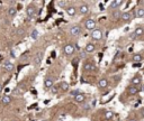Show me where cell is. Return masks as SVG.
<instances>
[{
  "label": "cell",
  "mask_w": 144,
  "mask_h": 121,
  "mask_svg": "<svg viewBox=\"0 0 144 121\" xmlns=\"http://www.w3.org/2000/svg\"><path fill=\"white\" fill-rule=\"evenodd\" d=\"M90 35H91V38L95 39V40H100L103 38V32L100 29H93Z\"/></svg>",
  "instance_id": "6da1fadb"
},
{
  "label": "cell",
  "mask_w": 144,
  "mask_h": 121,
  "mask_svg": "<svg viewBox=\"0 0 144 121\" xmlns=\"http://www.w3.org/2000/svg\"><path fill=\"white\" fill-rule=\"evenodd\" d=\"M85 27H86V29H88V30H91L92 32L93 29H95V27H96V21H95V19H87L86 20V22H85Z\"/></svg>",
  "instance_id": "7a4b0ae2"
},
{
  "label": "cell",
  "mask_w": 144,
  "mask_h": 121,
  "mask_svg": "<svg viewBox=\"0 0 144 121\" xmlns=\"http://www.w3.org/2000/svg\"><path fill=\"white\" fill-rule=\"evenodd\" d=\"M70 34L72 36H78V35L81 34V27L79 25H73V26H71L70 28Z\"/></svg>",
  "instance_id": "3957f363"
},
{
  "label": "cell",
  "mask_w": 144,
  "mask_h": 121,
  "mask_svg": "<svg viewBox=\"0 0 144 121\" xmlns=\"http://www.w3.org/2000/svg\"><path fill=\"white\" fill-rule=\"evenodd\" d=\"M26 14H27V16L30 18L35 17V15H36V8H35V6H33V5L28 6V7L26 8Z\"/></svg>",
  "instance_id": "277c9868"
},
{
  "label": "cell",
  "mask_w": 144,
  "mask_h": 121,
  "mask_svg": "<svg viewBox=\"0 0 144 121\" xmlns=\"http://www.w3.org/2000/svg\"><path fill=\"white\" fill-rule=\"evenodd\" d=\"M63 51L66 55H71V54L74 53V46L73 45H71V44H66L65 46L63 47Z\"/></svg>",
  "instance_id": "5b68a950"
},
{
  "label": "cell",
  "mask_w": 144,
  "mask_h": 121,
  "mask_svg": "<svg viewBox=\"0 0 144 121\" xmlns=\"http://www.w3.org/2000/svg\"><path fill=\"white\" fill-rule=\"evenodd\" d=\"M141 83H142V76L141 75H136V76H134V78L132 79V81H131L132 86H139Z\"/></svg>",
  "instance_id": "8992f818"
},
{
  "label": "cell",
  "mask_w": 144,
  "mask_h": 121,
  "mask_svg": "<svg viewBox=\"0 0 144 121\" xmlns=\"http://www.w3.org/2000/svg\"><path fill=\"white\" fill-rule=\"evenodd\" d=\"M79 12L81 15H88L90 12V8H89L88 5H81L79 7Z\"/></svg>",
  "instance_id": "52a82bcc"
},
{
  "label": "cell",
  "mask_w": 144,
  "mask_h": 121,
  "mask_svg": "<svg viewBox=\"0 0 144 121\" xmlns=\"http://www.w3.org/2000/svg\"><path fill=\"white\" fill-rule=\"evenodd\" d=\"M2 67L5 68L7 72H11L14 70V64L10 62V60H6L5 63H2Z\"/></svg>",
  "instance_id": "ba28073f"
},
{
  "label": "cell",
  "mask_w": 144,
  "mask_h": 121,
  "mask_svg": "<svg viewBox=\"0 0 144 121\" xmlns=\"http://www.w3.org/2000/svg\"><path fill=\"white\" fill-rule=\"evenodd\" d=\"M54 85V80L52 78H46L44 80V86L46 89H52Z\"/></svg>",
  "instance_id": "9c48e42d"
},
{
  "label": "cell",
  "mask_w": 144,
  "mask_h": 121,
  "mask_svg": "<svg viewBox=\"0 0 144 121\" xmlns=\"http://www.w3.org/2000/svg\"><path fill=\"white\" fill-rule=\"evenodd\" d=\"M120 18H122L123 21H129V20L132 19V14L129 11H125L120 15Z\"/></svg>",
  "instance_id": "30bf717a"
},
{
  "label": "cell",
  "mask_w": 144,
  "mask_h": 121,
  "mask_svg": "<svg viewBox=\"0 0 144 121\" xmlns=\"http://www.w3.org/2000/svg\"><path fill=\"white\" fill-rule=\"evenodd\" d=\"M98 86H99L100 89H106V87L108 86V80L105 78L100 79V80L98 81Z\"/></svg>",
  "instance_id": "8fae6325"
},
{
  "label": "cell",
  "mask_w": 144,
  "mask_h": 121,
  "mask_svg": "<svg viewBox=\"0 0 144 121\" xmlns=\"http://www.w3.org/2000/svg\"><path fill=\"white\" fill-rule=\"evenodd\" d=\"M73 99H74V102H76V103H82V102L86 101V95L82 94V93H80V94L73 97Z\"/></svg>",
  "instance_id": "7c38bea8"
},
{
  "label": "cell",
  "mask_w": 144,
  "mask_h": 121,
  "mask_svg": "<svg viewBox=\"0 0 144 121\" xmlns=\"http://www.w3.org/2000/svg\"><path fill=\"white\" fill-rule=\"evenodd\" d=\"M42 60H43V55H42V53H38L34 58V65L35 66H39V65H41V63H42Z\"/></svg>",
  "instance_id": "4fadbf2b"
},
{
  "label": "cell",
  "mask_w": 144,
  "mask_h": 121,
  "mask_svg": "<svg viewBox=\"0 0 144 121\" xmlns=\"http://www.w3.org/2000/svg\"><path fill=\"white\" fill-rule=\"evenodd\" d=\"M65 11L69 16H74V15L77 14V8L74 7V6H70V7H68L65 9Z\"/></svg>",
  "instance_id": "5bb4252c"
},
{
  "label": "cell",
  "mask_w": 144,
  "mask_h": 121,
  "mask_svg": "<svg viewBox=\"0 0 144 121\" xmlns=\"http://www.w3.org/2000/svg\"><path fill=\"white\" fill-rule=\"evenodd\" d=\"M95 49H96L95 44H91V43L87 44V45H86V47H85V51L87 52V53H91V52H93Z\"/></svg>",
  "instance_id": "9a60e30c"
},
{
  "label": "cell",
  "mask_w": 144,
  "mask_h": 121,
  "mask_svg": "<svg viewBox=\"0 0 144 121\" xmlns=\"http://www.w3.org/2000/svg\"><path fill=\"white\" fill-rule=\"evenodd\" d=\"M139 91H140V89L137 86H129L128 87V94H131V95L137 94V93H139Z\"/></svg>",
  "instance_id": "2e32d148"
},
{
  "label": "cell",
  "mask_w": 144,
  "mask_h": 121,
  "mask_svg": "<svg viewBox=\"0 0 144 121\" xmlns=\"http://www.w3.org/2000/svg\"><path fill=\"white\" fill-rule=\"evenodd\" d=\"M10 102H11V98H10L9 95H5V97H2V99H1V103H2L3 105H8Z\"/></svg>",
  "instance_id": "e0dca14e"
},
{
  "label": "cell",
  "mask_w": 144,
  "mask_h": 121,
  "mask_svg": "<svg viewBox=\"0 0 144 121\" xmlns=\"http://www.w3.org/2000/svg\"><path fill=\"white\" fill-rule=\"evenodd\" d=\"M133 33L135 34V36H136V37H140V36H142V35L144 34V29H143V27H137Z\"/></svg>",
  "instance_id": "ac0fdd59"
},
{
  "label": "cell",
  "mask_w": 144,
  "mask_h": 121,
  "mask_svg": "<svg viewBox=\"0 0 144 121\" xmlns=\"http://www.w3.org/2000/svg\"><path fill=\"white\" fill-rule=\"evenodd\" d=\"M60 89H61L62 91H64V92H66V91H69V89H70V85H69L68 82H61Z\"/></svg>",
  "instance_id": "d6986e66"
},
{
  "label": "cell",
  "mask_w": 144,
  "mask_h": 121,
  "mask_svg": "<svg viewBox=\"0 0 144 121\" xmlns=\"http://www.w3.org/2000/svg\"><path fill=\"white\" fill-rule=\"evenodd\" d=\"M123 5V1H120V0H115V1H113L112 2V8L113 9H117L119 6H122Z\"/></svg>",
  "instance_id": "ffe728a7"
},
{
  "label": "cell",
  "mask_w": 144,
  "mask_h": 121,
  "mask_svg": "<svg viewBox=\"0 0 144 121\" xmlns=\"http://www.w3.org/2000/svg\"><path fill=\"white\" fill-rule=\"evenodd\" d=\"M142 60H143V56L141 54H134L133 55V62H135V63H140Z\"/></svg>",
  "instance_id": "44dd1931"
},
{
  "label": "cell",
  "mask_w": 144,
  "mask_h": 121,
  "mask_svg": "<svg viewBox=\"0 0 144 121\" xmlns=\"http://www.w3.org/2000/svg\"><path fill=\"white\" fill-rule=\"evenodd\" d=\"M104 118H105L106 120H112V119L114 118V113H113L112 111H106L105 113H104Z\"/></svg>",
  "instance_id": "7402d4cb"
},
{
  "label": "cell",
  "mask_w": 144,
  "mask_h": 121,
  "mask_svg": "<svg viewBox=\"0 0 144 121\" xmlns=\"http://www.w3.org/2000/svg\"><path fill=\"white\" fill-rule=\"evenodd\" d=\"M136 17L139 18H143L144 17V8H137L136 9Z\"/></svg>",
  "instance_id": "603a6c76"
},
{
  "label": "cell",
  "mask_w": 144,
  "mask_h": 121,
  "mask_svg": "<svg viewBox=\"0 0 144 121\" xmlns=\"http://www.w3.org/2000/svg\"><path fill=\"white\" fill-rule=\"evenodd\" d=\"M17 14V8L15 7H10L9 9H8V15H9L10 17H14L15 15Z\"/></svg>",
  "instance_id": "cb8c5ba5"
},
{
  "label": "cell",
  "mask_w": 144,
  "mask_h": 121,
  "mask_svg": "<svg viewBox=\"0 0 144 121\" xmlns=\"http://www.w3.org/2000/svg\"><path fill=\"white\" fill-rule=\"evenodd\" d=\"M83 70L85 71H93L95 70V66L91 63H86L85 65H83Z\"/></svg>",
  "instance_id": "d4e9b609"
},
{
  "label": "cell",
  "mask_w": 144,
  "mask_h": 121,
  "mask_svg": "<svg viewBox=\"0 0 144 121\" xmlns=\"http://www.w3.org/2000/svg\"><path fill=\"white\" fill-rule=\"evenodd\" d=\"M39 36V32L37 30V29H34L32 32V34H30V37H32V39H37Z\"/></svg>",
  "instance_id": "484cf974"
},
{
  "label": "cell",
  "mask_w": 144,
  "mask_h": 121,
  "mask_svg": "<svg viewBox=\"0 0 144 121\" xmlns=\"http://www.w3.org/2000/svg\"><path fill=\"white\" fill-rule=\"evenodd\" d=\"M120 15H122V14H120V11H119V10H118V9H116V10H114V11H113L112 16H113V17H114V18H118V17H120Z\"/></svg>",
  "instance_id": "4316f807"
},
{
  "label": "cell",
  "mask_w": 144,
  "mask_h": 121,
  "mask_svg": "<svg viewBox=\"0 0 144 121\" xmlns=\"http://www.w3.org/2000/svg\"><path fill=\"white\" fill-rule=\"evenodd\" d=\"M71 94L73 95V97H76V95L80 94V91H79V90H74V91H72V92H71Z\"/></svg>",
  "instance_id": "83f0119b"
},
{
  "label": "cell",
  "mask_w": 144,
  "mask_h": 121,
  "mask_svg": "<svg viewBox=\"0 0 144 121\" xmlns=\"http://www.w3.org/2000/svg\"><path fill=\"white\" fill-rule=\"evenodd\" d=\"M137 37L135 36V34L134 33H131V34H129V39H132V40H134V39H136Z\"/></svg>",
  "instance_id": "f1b7e54d"
},
{
  "label": "cell",
  "mask_w": 144,
  "mask_h": 121,
  "mask_svg": "<svg viewBox=\"0 0 144 121\" xmlns=\"http://www.w3.org/2000/svg\"><path fill=\"white\" fill-rule=\"evenodd\" d=\"M58 89H59V86L53 87V90H52V92H53V93H56V92H58Z\"/></svg>",
  "instance_id": "f546056e"
},
{
  "label": "cell",
  "mask_w": 144,
  "mask_h": 121,
  "mask_svg": "<svg viewBox=\"0 0 144 121\" xmlns=\"http://www.w3.org/2000/svg\"><path fill=\"white\" fill-rule=\"evenodd\" d=\"M128 121H137V120L135 118H131V119H128Z\"/></svg>",
  "instance_id": "4dcf8cb0"
},
{
  "label": "cell",
  "mask_w": 144,
  "mask_h": 121,
  "mask_svg": "<svg viewBox=\"0 0 144 121\" xmlns=\"http://www.w3.org/2000/svg\"><path fill=\"white\" fill-rule=\"evenodd\" d=\"M1 91H2V85L0 84V93H1Z\"/></svg>",
  "instance_id": "1f68e13d"
},
{
  "label": "cell",
  "mask_w": 144,
  "mask_h": 121,
  "mask_svg": "<svg viewBox=\"0 0 144 121\" xmlns=\"http://www.w3.org/2000/svg\"><path fill=\"white\" fill-rule=\"evenodd\" d=\"M141 90H142V91H143V92H144V84H143V85H142V87H141Z\"/></svg>",
  "instance_id": "d6a6232c"
},
{
  "label": "cell",
  "mask_w": 144,
  "mask_h": 121,
  "mask_svg": "<svg viewBox=\"0 0 144 121\" xmlns=\"http://www.w3.org/2000/svg\"><path fill=\"white\" fill-rule=\"evenodd\" d=\"M142 114L144 116V107H143V109H142Z\"/></svg>",
  "instance_id": "836d02e7"
},
{
  "label": "cell",
  "mask_w": 144,
  "mask_h": 121,
  "mask_svg": "<svg viewBox=\"0 0 144 121\" xmlns=\"http://www.w3.org/2000/svg\"><path fill=\"white\" fill-rule=\"evenodd\" d=\"M143 54H144V51H143Z\"/></svg>",
  "instance_id": "e575fe53"
},
{
  "label": "cell",
  "mask_w": 144,
  "mask_h": 121,
  "mask_svg": "<svg viewBox=\"0 0 144 121\" xmlns=\"http://www.w3.org/2000/svg\"><path fill=\"white\" fill-rule=\"evenodd\" d=\"M14 121H15V120H14Z\"/></svg>",
  "instance_id": "d590c367"
}]
</instances>
